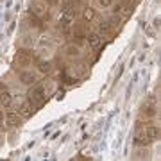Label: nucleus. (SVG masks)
<instances>
[{
  "mask_svg": "<svg viewBox=\"0 0 161 161\" xmlns=\"http://www.w3.org/2000/svg\"><path fill=\"white\" fill-rule=\"evenodd\" d=\"M158 138H159V127L156 125L143 127L142 124L136 125V132H134V145L136 147H145V145L156 142Z\"/></svg>",
  "mask_w": 161,
  "mask_h": 161,
  "instance_id": "obj_1",
  "label": "nucleus"
},
{
  "mask_svg": "<svg viewBox=\"0 0 161 161\" xmlns=\"http://www.w3.org/2000/svg\"><path fill=\"white\" fill-rule=\"evenodd\" d=\"M45 98H47L45 84H38V82H36L34 88L29 92V102L38 108V106H41V104L45 102Z\"/></svg>",
  "mask_w": 161,
  "mask_h": 161,
  "instance_id": "obj_2",
  "label": "nucleus"
},
{
  "mask_svg": "<svg viewBox=\"0 0 161 161\" xmlns=\"http://www.w3.org/2000/svg\"><path fill=\"white\" fill-rule=\"evenodd\" d=\"M47 13H48V7H47L45 2L41 0H34L31 4V14L36 18H47Z\"/></svg>",
  "mask_w": 161,
  "mask_h": 161,
  "instance_id": "obj_3",
  "label": "nucleus"
},
{
  "mask_svg": "<svg viewBox=\"0 0 161 161\" xmlns=\"http://www.w3.org/2000/svg\"><path fill=\"white\" fill-rule=\"evenodd\" d=\"M22 116H20V113L18 111H9V113H6L4 115V124H7L9 127H18L20 124H22Z\"/></svg>",
  "mask_w": 161,
  "mask_h": 161,
  "instance_id": "obj_4",
  "label": "nucleus"
},
{
  "mask_svg": "<svg viewBox=\"0 0 161 161\" xmlns=\"http://www.w3.org/2000/svg\"><path fill=\"white\" fill-rule=\"evenodd\" d=\"M129 13H131V2H127V0H122V2H118V4L115 6V11H113V14L125 18Z\"/></svg>",
  "mask_w": 161,
  "mask_h": 161,
  "instance_id": "obj_5",
  "label": "nucleus"
},
{
  "mask_svg": "<svg viewBox=\"0 0 161 161\" xmlns=\"http://www.w3.org/2000/svg\"><path fill=\"white\" fill-rule=\"evenodd\" d=\"M16 63L20 66H29L32 63V54L29 50H18L16 52Z\"/></svg>",
  "mask_w": 161,
  "mask_h": 161,
  "instance_id": "obj_6",
  "label": "nucleus"
},
{
  "mask_svg": "<svg viewBox=\"0 0 161 161\" xmlns=\"http://www.w3.org/2000/svg\"><path fill=\"white\" fill-rule=\"evenodd\" d=\"M80 54H82V50H80L79 45H75V43H68V45L64 47V56L70 59H77L80 58Z\"/></svg>",
  "mask_w": 161,
  "mask_h": 161,
  "instance_id": "obj_7",
  "label": "nucleus"
},
{
  "mask_svg": "<svg viewBox=\"0 0 161 161\" xmlns=\"http://www.w3.org/2000/svg\"><path fill=\"white\" fill-rule=\"evenodd\" d=\"M20 80H22L23 84H27V86H34L36 82H38V75L34 72H31V70H25L20 74Z\"/></svg>",
  "mask_w": 161,
  "mask_h": 161,
  "instance_id": "obj_8",
  "label": "nucleus"
},
{
  "mask_svg": "<svg viewBox=\"0 0 161 161\" xmlns=\"http://www.w3.org/2000/svg\"><path fill=\"white\" fill-rule=\"evenodd\" d=\"M34 111H36V106H32V104L27 100V102H23L22 106H20L18 113H20V116H22V118H29V116L34 115Z\"/></svg>",
  "mask_w": 161,
  "mask_h": 161,
  "instance_id": "obj_9",
  "label": "nucleus"
},
{
  "mask_svg": "<svg viewBox=\"0 0 161 161\" xmlns=\"http://www.w3.org/2000/svg\"><path fill=\"white\" fill-rule=\"evenodd\" d=\"M77 18V9L74 6H66L63 11V22L64 23H72Z\"/></svg>",
  "mask_w": 161,
  "mask_h": 161,
  "instance_id": "obj_10",
  "label": "nucleus"
},
{
  "mask_svg": "<svg viewBox=\"0 0 161 161\" xmlns=\"http://www.w3.org/2000/svg\"><path fill=\"white\" fill-rule=\"evenodd\" d=\"M113 29H115V20H104L98 23V32L102 34H109Z\"/></svg>",
  "mask_w": 161,
  "mask_h": 161,
  "instance_id": "obj_11",
  "label": "nucleus"
},
{
  "mask_svg": "<svg viewBox=\"0 0 161 161\" xmlns=\"http://www.w3.org/2000/svg\"><path fill=\"white\" fill-rule=\"evenodd\" d=\"M86 41H88V45H90V48H98V47L102 45V38L98 34H90L86 38Z\"/></svg>",
  "mask_w": 161,
  "mask_h": 161,
  "instance_id": "obj_12",
  "label": "nucleus"
},
{
  "mask_svg": "<svg viewBox=\"0 0 161 161\" xmlns=\"http://www.w3.org/2000/svg\"><path fill=\"white\" fill-rule=\"evenodd\" d=\"M142 116H145V118H152V116H156L154 102H149L147 106H143V108H142Z\"/></svg>",
  "mask_w": 161,
  "mask_h": 161,
  "instance_id": "obj_13",
  "label": "nucleus"
},
{
  "mask_svg": "<svg viewBox=\"0 0 161 161\" xmlns=\"http://www.w3.org/2000/svg\"><path fill=\"white\" fill-rule=\"evenodd\" d=\"M0 106H2V108H11L13 106V97L7 92L0 93Z\"/></svg>",
  "mask_w": 161,
  "mask_h": 161,
  "instance_id": "obj_14",
  "label": "nucleus"
},
{
  "mask_svg": "<svg viewBox=\"0 0 161 161\" xmlns=\"http://www.w3.org/2000/svg\"><path fill=\"white\" fill-rule=\"evenodd\" d=\"M80 18H82L84 22H92L93 18H95V11H93L92 7H84L82 13H80Z\"/></svg>",
  "mask_w": 161,
  "mask_h": 161,
  "instance_id": "obj_15",
  "label": "nucleus"
},
{
  "mask_svg": "<svg viewBox=\"0 0 161 161\" xmlns=\"http://www.w3.org/2000/svg\"><path fill=\"white\" fill-rule=\"evenodd\" d=\"M98 7H102V9H108V7L113 6V0H97Z\"/></svg>",
  "mask_w": 161,
  "mask_h": 161,
  "instance_id": "obj_16",
  "label": "nucleus"
},
{
  "mask_svg": "<svg viewBox=\"0 0 161 161\" xmlns=\"http://www.w3.org/2000/svg\"><path fill=\"white\" fill-rule=\"evenodd\" d=\"M38 68H40L43 74H47V72L50 70V66H48V63H40V64H38Z\"/></svg>",
  "mask_w": 161,
  "mask_h": 161,
  "instance_id": "obj_17",
  "label": "nucleus"
},
{
  "mask_svg": "<svg viewBox=\"0 0 161 161\" xmlns=\"http://www.w3.org/2000/svg\"><path fill=\"white\" fill-rule=\"evenodd\" d=\"M136 154H138L140 159H145V158H149V152H147V150H142V149H140L138 152H136Z\"/></svg>",
  "mask_w": 161,
  "mask_h": 161,
  "instance_id": "obj_18",
  "label": "nucleus"
},
{
  "mask_svg": "<svg viewBox=\"0 0 161 161\" xmlns=\"http://www.w3.org/2000/svg\"><path fill=\"white\" fill-rule=\"evenodd\" d=\"M4 124V113H2V109H0V125Z\"/></svg>",
  "mask_w": 161,
  "mask_h": 161,
  "instance_id": "obj_19",
  "label": "nucleus"
}]
</instances>
